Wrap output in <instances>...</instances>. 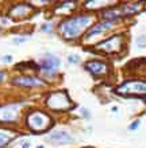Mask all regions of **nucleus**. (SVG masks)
<instances>
[{
	"label": "nucleus",
	"instance_id": "nucleus-1",
	"mask_svg": "<svg viewBox=\"0 0 146 148\" xmlns=\"http://www.w3.org/2000/svg\"><path fill=\"white\" fill-rule=\"evenodd\" d=\"M91 22V16L88 15H77L68 18L64 22L60 23V32L64 35V38L72 39L77 38L80 32L88 26V23Z\"/></svg>",
	"mask_w": 146,
	"mask_h": 148
},
{
	"label": "nucleus",
	"instance_id": "nucleus-2",
	"mask_svg": "<svg viewBox=\"0 0 146 148\" xmlns=\"http://www.w3.org/2000/svg\"><path fill=\"white\" fill-rule=\"evenodd\" d=\"M27 125L33 131H46L51 125L50 117L44 112H31L27 116Z\"/></svg>",
	"mask_w": 146,
	"mask_h": 148
},
{
	"label": "nucleus",
	"instance_id": "nucleus-3",
	"mask_svg": "<svg viewBox=\"0 0 146 148\" xmlns=\"http://www.w3.org/2000/svg\"><path fill=\"white\" fill-rule=\"evenodd\" d=\"M48 106L55 110H66L72 108V101L66 92H54L48 97Z\"/></svg>",
	"mask_w": 146,
	"mask_h": 148
},
{
	"label": "nucleus",
	"instance_id": "nucleus-4",
	"mask_svg": "<svg viewBox=\"0 0 146 148\" xmlns=\"http://www.w3.org/2000/svg\"><path fill=\"white\" fill-rule=\"evenodd\" d=\"M116 92L120 94H126V96H130V94H135V96L137 94H143L145 93V81L143 79H141V81H137V79L126 81L116 89Z\"/></svg>",
	"mask_w": 146,
	"mask_h": 148
},
{
	"label": "nucleus",
	"instance_id": "nucleus-5",
	"mask_svg": "<svg viewBox=\"0 0 146 148\" xmlns=\"http://www.w3.org/2000/svg\"><path fill=\"white\" fill-rule=\"evenodd\" d=\"M19 106L20 104H8V105L0 108V121H3V123L15 121L18 117Z\"/></svg>",
	"mask_w": 146,
	"mask_h": 148
},
{
	"label": "nucleus",
	"instance_id": "nucleus-6",
	"mask_svg": "<svg viewBox=\"0 0 146 148\" xmlns=\"http://www.w3.org/2000/svg\"><path fill=\"white\" fill-rule=\"evenodd\" d=\"M122 42H123V38L120 35H114L111 38L103 40L102 43L98 45V49H102V50L107 51V53H112V51H116L118 49L122 47Z\"/></svg>",
	"mask_w": 146,
	"mask_h": 148
},
{
	"label": "nucleus",
	"instance_id": "nucleus-7",
	"mask_svg": "<svg viewBox=\"0 0 146 148\" xmlns=\"http://www.w3.org/2000/svg\"><path fill=\"white\" fill-rule=\"evenodd\" d=\"M60 59L57 58V57H54V55H46L42 61H41V69L44 71H46V73H54L57 69H58L60 66Z\"/></svg>",
	"mask_w": 146,
	"mask_h": 148
},
{
	"label": "nucleus",
	"instance_id": "nucleus-8",
	"mask_svg": "<svg viewBox=\"0 0 146 148\" xmlns=\"http://www.w3.org/2000/svg\"><path fill=\"white\" fill-rule=\"evenodd\" d=\"M46 139L53 141V143H57V144H66V143L73 141V137L66 132H54L51 135H49Z\"/></svg>",
	"mask_w": 146,
	"mask_h": 148
},
{
	"label": "nucleus",
	"instance_id": "nucleus-9",
	"mask_svg": "<svg viewBox=\"0 0 146 148\" xmlns=\"http://www.w3.org/2000/svg\"><path fill=\"white\" fill-rule=\"evenodd\" d=\"M14 82L22 86H38V85H45L46 84V82L42 81L38 77H19V78H15Z\"/></svg>",
	"mask_w": 146,
	"mask_h": 148
},
{
	"label": "nucleus",
	"instance_id": "nucleus-10",
	"mask_svg": "<svg viewBox=\"0 0 146 148\" xmlns=\"http://www.w3.org/2000/svg\"><path fill=\"white\" fill-rule=\"evenodd\" d=\"M85 69H87L88 71H91L92 74L98 75V74H104L106 73L107 66H106V63L99 62V61H89V62L85 63Z\"/></svg>",
	"mask_w": 146,
	"mask_h": 148
},
{
	"label": "nucleus",
	"instance_id": "nucleus-11",
	"mask_svg": "<svg viewBox=\"0 0 146 148\" xmlns=\"http://www.w3.org/2000/svg\"><path fill=\"white\" fill-rule=\"evenodd\" d=\"M112 20H106V22H103V23H99L96 24V26H93L92 28H89V31L87 32V38H91L92 35H96V34H99V32L102 31H106V30H108V28L112 26Z\"/></svg>",
	"mask_w": 146,
	"mask_h": 148
},
{
	"label": "nucleus",
	"instance_id": "nucleus-12",
	"mask_svg": "<svg viewBox=\"0 0 146 148\" xmlns=\"http://www.w3.org/2000/svg\"><path fill=\"white\" fill-rule=\"evenodd\" d=\"M33 8L30 7V5H27V4H19V5H15V7L12 8L11 14L15 16H26L28 14V12L31 11Z\"/></svg>",
	"mask_w": 146,
	"mask_h": 148
},
{
	"label": "nucleus",
	"instance_id": "nucleus-13",
	"mask_svg": "<svg viewBox=\"0 0 146 148\" xmlns=\"http://www.w3.org/2000/svg\"><path fill=\"white\" fill-rule=\"evenodd\" d=\"M10 140H11V137H10V136L4 135V133H0V148H3Z\"/></svg>",
	"mask_w": 146,
	"mask_h": 148
},
{
	"label": "nucleus",
	"instance_id": "nucleus-14",
	"mask_svg": "<svg viewBox=\"0 0 146 148\" xmlns=\"http://www.w3.org/2000/svg\"><path fill=\"white\" fill-rule=\"evenodd\" d=\"M69 62H73V63H77V62H80L79 55H76V54H73V55H69Z\"/></svg>",
	"mask_w": 146,
	"mask_h": 148
},
{
	"label": "nucleus",
	"instance_id": "nucleus-15",
	"mask_svg": "<svg viewBox=\"0 0 146 148\" xmlns=\"http://www.w3.org/2000/svg\"><path fill=\"white\" fill-rule=\"evenodd\" d=\"M137 127H138V121H134V124L130 125V129H135Z\"/></svg>",
	"mask_w": 146,
	"mask_h": 148
},
{
	"label": "nucleus",
	"instance_id": "nucleus-16",
	"mask_svg": "<svg viewBox=\"0 0 146 148\" xmlns=\"http://www.w3.org/2000/svg\"><path fill=\"white\" fill-rule=\"evenodd\" d=\"M3 62H10L11 61V55H8V57H3Z\"/></svg>",
	"mask_w": 146,
	"mask_h": 148
},
{
	"label": "nucleus",
	"instance_id": "nucleus-17",
	"mask_svg": "<svg viewBox=\"0 0 146 148\" xmlns=\"http://www.w3.org/2000/svg\"><path fill=\"white\" fill-rule=\"evenodd\" d=\"M3 78H4V73H3V71H0V81H1Z\"/></svg>",
	"mask_w": 146,
	"mask_h": 148
},
{
	"label": "nucleus",
	"instance_id": "nucleus-18",
	"mask_svg": "<svg viewBox=\"0 0 146 148\" xmlns=\"http://www.w3.org/2000/svg\"><path fill=\"white\" fill-rule=\"evenodd\" d=\"M23 148H30V144H28V143H24Z\"/></svg>",
	"mask_w": 146,
	"mask_h": 148
}]
</instances>
